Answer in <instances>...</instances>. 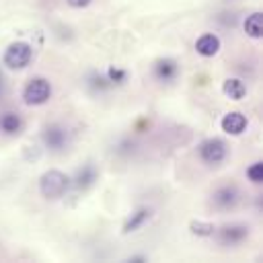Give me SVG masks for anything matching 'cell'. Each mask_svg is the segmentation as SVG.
<instances>
[{
    "label": "cell",
    "mask_w": 263,
    "mask_h": 263,
    "mask_svg": "<svg viewBox=\"0 0 263 263\" xmlns=\"http://www.w3.org/2000/svg\"><path fill=\"white\" fill-rule=\"evenodd\" d=\"M70 177L58 168H49L39 177V191L45 199H60L70 189Z\"/></svg>",
    "instance_id": "1"
},
{
    "label": "cell",
    "mask_w": 263,
    "mask_h": 263,
    "mask_svg": "<svg viewBox=\"0 0 263 263\" xmlns=\"http://www.w3.org/2000/svg\"><path fill=\"white\" fill-rule=\"evenodd\" d=\"M31 60H33V47L27 41H12L2 55L4 66L10 70H23L31 64Z\"/></svg>",
    "instance_id": "2"
},
{
    "label": "cell",
    "mask_w": 263,
    "mask_h": 263,
    "mask_svg": "<svg viewBox=\"0 0 263 263\" xmlns=\"http://www.w3.org/2000/svg\"><path fill=\"white\" fill-rule=\"evenodd\" d=\"M51 97V84L47 78L43 76H37V78H31L25 88H23V101L25 105L29 107H39L43 103H47Z\"/></svg>",
    "instance_id": "3"
},
{
    "label": "cell",
    "mask_w": 263,
    "mask_h": 263,
    "mask_svg": "<svg viewBox=\"0 0 263 263\" xmlns=\"http://www.w3.org/2000/svg\"><path fill=\"white\" fill-rule=\"evenodd\" d=\"M226 154H228V148H226L224 140H220V138H208L199 144V156L205 164L216 166L226 158Z\"/></svg>",
    "instance_id": "4"
},
{
    "label": "cell",
    "mask_w": 263,
    "mask_h": 263,
    "mask_svg": "<svg viewBox=\"0 0 263 263\" xmlns=\"http://www.w3.org/2000/svg\"><path fill=\"white\" fill-rule=\"evenodd\" d=\"M41 140H43V144H45L47 150L60 152V150H64L66 144H68V132H66V127H62V125H58V123H49V125L43 127Z\"/></svg>",
    "instance_id": "5"
},
{
    "label": "cell",
    "mask_w": 263,
    "mask_h": 263,
    "mask_svg": "<svg viewBox=\"0 0 263 263\" xmlns=\"http://www.w3.org/2000/svg\"><path fill=\"white\" fill-rule=\"evenodd\" d=\"M214 234H218V240L222 245H228L230 247V245L242 242L249 236V226L247 224H226L222 228H216Z\"/></svg>",
    "instance_id": "6"
},
{
    "label": "cell",
    "mask_w": 263,
    "mask_h": 263,
    "mask_svg": "<svg viewBox=\"0 0 263 263\" xmlns=\"http://www.w3.org/2000/svg\"><path fill=\"white\" fill-rule=\"evenodd\" d=\"M240 199V193L234 185H224V187H218L212 195V203L218 208V210H232Z\"/></svg>",
    "instance_id": "7"
},
{
    "label": "cell",
    "mask_w": 263,
    "mask_h": 263,
    "mask_svg": "<svg viewBox=\"0 0 263 263\" xmlns=\"http://www.w3.org/2000/svg\"><path fill=\"white\" fill-rule=\"evenodd\" d=\"M247 125H249V121H247V117H245L240 111H230V113H226V115L222 117V121H220L222 132L228 134V136H240V134L247 129Z\"/></svg>",
    "instance_id": "8"
},
{
    "label": "cell",
    "mask_w": 263,
    "mask_h": 263,
    "mask_svg": "<svg viewBox=\"0 0 263 263\" xmlns=\"http://www.w3.org/2000/svg\"><path fill=\"white\" fill-rule=\"evenodd\" d=\"M154 76L160 80V82H171L177 78L179 74V64L173 60V58H160L154 62V68H152Z\"/></svg>",
    "instance_id": "9"
},
{
    "label": "cell",
    "mask_w": 263,
    "mask_h": 263,
    "mask_svg": "<svg viewBox=\"0 0 263 263\" xmlns=\"http://www.w3.org/2000/svg\"><path fill=\"white\" fill-rule=\"evenodd\" d=\"M195 51L203 58H214L220 51V37L214 33H203L195 41Z\"/></svg>",
    "instance_id": "10"
},
{
    "label": "cell",
    "mask_w": 263,
    "mask_h": 263,
    "mask_svg": "<svg viewBox=\"0 0 263 263\" xmlns=\"http://www.w3.org/2000/svg\"><path fill=\"white\" fill-rule=\"evenodd\" d=\"M152 216V210L150 208H140L136 210L125 222H123V234H129V232H136L138 228L144 226V222H148Z\"/></svg>",
    "instance_id": "11"
},
{
    "label": "cell",
    "mask_w": 263,
    "mask_h": 263,
    "mask_svg": "<svg viewBox=\"0 0 263 263\" xmlns=\"http://www.w3.org/2000/svg\"><path fill=\"white\" fill-rule=\"evenodd\" d=\"M70 181H74V187L76 189H82L84 191V189H88L97 181V168L92 164H84L82 168L76 171V177L70 179Z\"/></svg>",
    "instance_id": "12"
},
{
    "label": "cell",
    "mask_w": 263,
    "mask_h": 263,
    "mask_svg": "<svg viewBox=\"0 0 263 263\" xmlns=\"http://www.w3.org/2000/svg\"><path fill=\"white\" fill-rule=\"evenodd\" d=\"M222 92L232 101H240L247 95V86L240 78H226L222 84Z\"/></svg>",
    "instance_id": "13"
},
{
    "label": "cell",
    "mask_w": 263,
    "mask_h": 263,
    "mask_svg": "<svg viewBox=\"0 0 263 263\" xmlns=\"http://www.w3.org/2000/svg\"><path fill=\"white\" fill-rule=\"evenodd\" d=\"M245 33L251 37V39H261L263 35V14L259 10L251 12L245 21Z\"/></svg>",
    "instance_id": "14"
},
{
    "label": "cell",
    "mask_w": 263,
    "mask_h": 263,
    "mask_svg": "<svg viewBox=\"0 0 263 263\" xmlns=\"http://www.w3.org/2000/svg\"><path fill=\"white\" fill-rule=\"evenodd\" d=\"M21 127H23V121H21V117H18L16 113L8 111V113H4V115L0 117V129H2L4 134L14 136V134L21 132Z\"/></svg>",
    "instance_id": "15"
},
{
    "label": "cell",
    "mask_w": 263,
    "mask_h": 263,
    "mask_svg": "<svg viewBox=\"0 0 263 263\" xmlns=\"http://www.w3.org/2000/svg\"><path fill=\"white\" fill-rule=\"evenodd\" d=\"M189 230H191V234H195V236H214L216 226H214V224H210V222L193 220V222L189 224Z\"/></svg>",
    "instance_id": "16"
},
{
    "label": "cell",
    "mask_w": 263,
    "mask_h": 263,
    "mask_svg": "<svg viewBox=\"0 0 263 263\" xmlns=\"http://www.w3.org/2000/svg\"><path fill=\"white\" fill-rule=\"evenodd\" d=\"M105 78L111 82V86H113V84H123V82L127 80V70H123V68H119V66H109Z\"/></svg>",
    "instance_id": "17"
},
{
    "label": "cell",
    "mask_w": 263,
    "mask_h": 263,
    "mask_svg": "<svg viewBox=\"0 0 263 263\" xmlns=\"http://www.w3.org/2000/svg\"><path fill=\"white\" fill-rule=\"evenodd\" d=\"M247 179L255 185H261L263 183V162H253L249 168H247Z\"/></svg>",
    "instance_id": "18"
},
{
    "label": "cell",
    "mask_w": 263,
    "mask_h": 263,
    "mask_svg": "<svg viewBox=\"0 0 263 263\" xmlns=\"http://www.w3.org/2000/svg\"><path fill=\"white\" fill-rule=\"evenodd\" d=\"M72 8H84V6H88L90 4V0H66Z\"/></svg>",
    "instance_id": "19"
},
{
    "label": "cell",
    "mask_w": 263,
    "mask_h": 263,
    "mask_svg": "<svg viewBox=\"0 0 263 263\" xmlns=\"http://www.w3.org/2000/svg\"><path fill=\"white\" fill-rule=\"evenodd\" d=\"M0 86H2V76H0Z\"/></svg>",
    "instance_id": "20"
}]
</instances>
